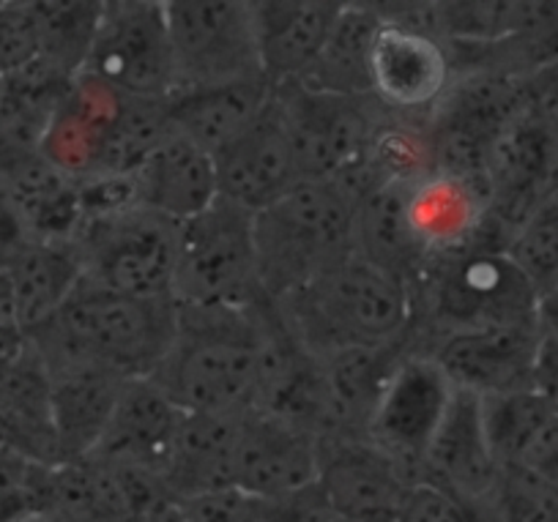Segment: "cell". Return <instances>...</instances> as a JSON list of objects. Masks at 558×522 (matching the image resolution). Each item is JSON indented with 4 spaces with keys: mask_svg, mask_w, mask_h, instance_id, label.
I'll list each match as a JSON object with an SVG mask.
<instances>
[{
    "mask_svg": "<svg viewBox=\"0 0 558 522\" xmlns=\"http://www.w3.org/2000/svg\"><path fill=\"white\" fill-rule=\"evenodd\" d=\"M186 413L151 380H126L90 460L162 478ZM88 460V457H85Z\"/></svg>",
    "mask_w": 558,
    "mask_h": 522,
    "instance_id": "cell-19",
    "label": "cell"
},
{
    "mask_svg": "<svg viewBox=\"0 0 558 522\" xmlns=\"http://www.w3.org/2000/svg\"><path fill=\"white\" fill-rule=\"evenodd\" d=\"M23 331L45 323L83 279V266L69 241H25L3 257Z\"/></svg>",
    "mask_w": 558,
    "mask_h": 522,
    "instance_id": "cell-28",
    "label": "cell"
},
{
    "mask_svg": "<svg viewBox=\"0 0 558 522\" xmlns=\"http://www.w3.org/2000/svg\"><path fill=\"white\" fill-rule=\"evenodd\" d=\"M536 326H539L542 333H547V337H553L558 342V284L539 295V306H536Z\"/></svg>",
    "mask_w": 558,
    "mask_h": 522,
    "instance_id": "cell-40",
    "label": "cell"
},
{
    "mask_svg": "<svg viewBox=\"0 0 558 522\" xmlns=\"http://www.w3.org/2000/svg\"><path fill=\"white\" fill-rule=\"evenodd\" d=\"M490 211L487 181L427 172L408 190V217L430 257L474 246Z\"/></svg>",
    "mask_w": 558,
    "mask_h": 522,
    "instance_id": "cell-23",
    "label": "cell"
},
{
    "mask_svg": "<svg viewBox=\"0 0 558 522\" xmlns=\"http://www.w3.org/2000/svg\"><path fill=\"white\" fill-rule=\"evenodd\" d=\"M257 58L271 85L310 74L342 12V0H250Z\"/></svg>",
    "mask_w": 558,
    "mask_h": 522,
    "instance_id": "cell-20",
    "label": "cell"
},
{
    "mask_svg": "<svg viewBox=\"0 0 558 522\" xmlns=\"http://www.w3.org/2000/svg\"><path fill=\"white\" fill-rule=\"evenodd\" d=\"M83 277L134 299H173L179 224L148 208L123 206L80 219L72 241Z\"/></svg>",
    "mask_w": 558,
    "mask_h": 522,
    "instance_id": "cell-7",
    "label": "cell"
},
{
    "mask_svg": "<svg viewBox=\"0 0 558 522\" xmlns=\"http://www.w3.org/2000/svg\"><path fill=\"white\" fill-rule=\"evenodd\" d=\"M25 348V331L20 326L17 306H14L12 295V282H9V274L0 263V359L14 356Z\"/></svg>",
    "mask_w": 558,
    "mask_h": 522,
    "instance_id": "cell-39",
    "label": "cell"
},
{
    "mask_svg": "<svg viewBox=\"0 0 558 522\" xmlns=\"http://www.w3.org/2000/svg\"><path fill=\"white\" fill-rule=\"evenodd\" d=\"M454 389L447 375L430 356L408 351L391 373L373 418L367 424V438L395 457L413 484L418 482V468L452 405Z\"/></svg>",
    "mask_w": 558,
    "mask_h": 522,
    "instance_id": "cell-13",
    "label": "cell"
},
{
    "mask_svg": "<svg viewBox=\"0 0 558 522\" xmlns=\"http://www.w3.org/2000/svg\"><path fill=\"white\" fill-rule=\"evenodd\" d=\"M397 522H480L474 506L433 484H413Z\"/></svg>",
    "mask_w": 558,
    "mask_h": 522,
    "instance_id": "cell-36",
    "label": "cell"
},
{
    "mask_svg": "<svg viewBox=\"0 0 558 522\" xmlns=\"http://www.w3.org/2000/svg\"><path fill=\"white\" fill-rule=\"evenodd\" d=\"M318 435L266 411L239 413L233 446V489L255 500H279L318 478Z\"/></svg>",
    "mask_w": 558,
    "mask_h": 522,
    "instance_id": "cell-15",
    "label": "cell"
},
{
    "mask_svg": "<svg viewBox=\"0 0 558 522\" xmlns=\"http://www.w3.org/2000/svg\"><path fill=\"white\" fill-rule=\"evenodd\" d=\"M39 31V58L61 77L74 80L88 61L105 3H31Z\"/></svg>",
    "mask_w": 558,
    "mask_h": 522,
    "instance_id": "cell-31",
    "label": "cell"
},
{
    "mask_svg": "<svg viewBox=\"0 0 558 522\" xmlns=\"http://www.w3.org/2000/svg\"><path fill=\"white\" fill-rule=\"evenodd\" d=\"M219 197L260 214L274 206L282 195L302 184L296 154L277 105L274 90L266 110L228 145L214 156Z\"/></svg>",
    "mask_w": 558,
    "mask_h": 522,
    "instance_id": "cell-17",
    "label": "cell"
},
{
    "mask_svg": "<svg viewBox=\"0 0 558 522\" xmlns=\"http://www.w3.org/2000/svg\"><path fill=\"white\" fill-rule=\"evenodd\" d=\"M302 181H335L367 150L384 107L373 96H337L304 83L274 85Z\"/></svg>",
    "mask_w": 558,
    "mask_h": 522,
    "instance_id": "cell-10",
    "label": "cell"
},
{
    "mask_svg": "<svg viewBox=\"0 0 558 522\" xmlns=\"http://www.w3.org/2000/svg\"><path fill=\"white\" fill-rule=\"evenodd\" d=\"M277 323V306L268 299L255 306L179 304L173 344L148 380L184 413L235 416L250 411Z\"/></svg>",
    "mask_w": 558,
    "mask_h": 522,
    "instance_id": "cell-1",
    "label": "cell"
},
{
    "mask_svg": "<svg viewBox=\"0 0 558 522\" xmlns=\"http://www.w3.org/2000/svg\"><path fill=\"white\" fill-rule=\"evenodd\" d=\"M181 522H271V517L266 500L241 495L239 489H219L181 500Z\"/></svg>",
    "mask_w": 558,
    "mask_h": 522,
    "instance_id": "cell-35",
    "label": "cell"
},
{
    "mask_svg": "<svg viewBox=\"0 0 558 522\" xmlns=\"http://www.w3.org/2000/svg\"><path fill=\"white\" fill-rule=\"evenodd\" d=\"M25 465H61L50 375L28 342L14 356L0 359V471Z\"/></svg>",
    "mask_w": 558,
    "mask_h": 522,
    "instance_id": "cell-18",
    "label": "cell"
},
{
    "mask_svg": "<svg viewBox=\"0 0 558 522\" xmlns=\"http://www.w3.org/2000/svg\"><path fill=\"white\" fill-rule=\"evenodd\" d=\"M507 255L536 288L547 293L558 284V190L536 203L514 228Z\"/></svg>",
    "mask_w": 558,
    "mask_h": 522,
    "instance_id": "cell-33",
    "label": "cell"
},
{
    "mask_svg": "<svg viewBox=\"0 0 558 522\" xmlns=\"http://www.w3.org/2000/svg\"><path fill=\"white\" fill-rule=\"evenodd\" d=\"M45 511L61 522H181V500L162 478L90 457L50 468Z\"/></svg>",
    "mask_w": 558,
    "mask_h": 522,
    "instance_id": "cell-11",
    "label": "cell"
},
{
    "mask_svg": "<svg viewBox=\"0 0 558 522\" xmlns=\"http://www.w3.org/2000/svg\"><path fill=\"white\" fill-rule=\"evenodd\" d=\"M274 306L288 333L318 359L384 348L413 331L411 284L359 255L274 301Z\"/></svg>",
    "mask_w": 558,
    "mask_h": 522,
    "instance_id": "cell-3",
    "label": "cell"
},
{
    "mask_svg": "<svg viewBox=\"0 0 558 522\" xmlns=\"http://www.w3.org/2000/svg\"><path fill=\"white\" fill-rule=\"evenodd\" d=\"M501 465L493 457L482 424V400L458 391L427 449L416 484H433L465 503L485 498Z\"/></svg>",
    "mask_w": 558,
    "mask_h": 522,
    "instance_id": "cell-22",
    "label": "cell"
},
{
    "mask_svg": "<svg viewBox=\"0 0 558 522\" xmlns=\"http://www.w3.org/2000/svg\"><path fill=\"white\" fill-rule=\"evenodd\" d=\"M165 14L179 90L263 77L250 0H165Z\"/></svg>",
    "mask_w": 558,
    "mask_h": 522,
    "instance_id": "cell-9",
    "label": "cell"
},
{
    "mask_svg": "<svg viewBox=\"0 0 558 522\" xmlns=\"http://www.w3.org/2000/svg\"><path fill=\"white\" fill-rule=\"evenodd\" d=\"M274 85L266 77L239 80L214 88L179 90L168 99V118L173 132L217 156L228 148L271 99Z\"/></svg>",
    "mask_w": 558,
    "mask_h": 522,
    "instance_id": "cell-24",
    "label": "cell"
},
{
    "mask_svg": "<svg viewBox=\"0 0 558 522\" xmlns=\"http://www.w3.org/2000/svg\"><path fill=\"white\" fill-rule=\"evenodd\" d=\"M318 484L331 514L342 522H397L413 478L367 435L320 438Z\"/></svg>",
    "mask_w": 558,
    "mask_h": 522,
    "instance_id": "cell-12",
    "label": "cell"
},
{
    "mask_svg": "<svg viewBox=\"0 0 558 522\" xmlns=\"http://www.w3.org/2000/svg\"><path fill=\"white\" fill-rule=\"evenodd\" d=\"M373 99L391 116L427 121L454 83L447 45L427 31L380 17L373 45Z\"/></svg>",
    "mask_w": 558,
    "mask_h": 522,
    "instance_id": "cell-14",
    "label": "cell"
},
{
    "mask_svg": "<svg viewBox=\"0 0 558 522\" xmlns=\"http://www.w3.org/2000/svg\"><path fill=\"white\" fill-rule=\"evenodd\" d=\"M260 288L286 299L356 255V203L335 181H302L255 214Z\"/></svg>",
    "mask_w": 558,
    "mask_h": 522,
    "instance_id": "cell-4",
    "label": "cell"
},
{
    "mask_svg": "<svg viewBox=\"0 0 558 522\" xmlns=\"http://www.w3.org/2000/svg\"><path fill=\"white\" fill-rule=\"evenodd\" d=\"M380 28L375 3H345L329 41L310 74L299 83L337 96H373V45Z\"/></svg>",
    "mask_w": 558,
    "mask_h": 522,
    "instance_id": "cell-30",
    "label": "cell"
},
{
    "mask_svg": "<svg viewBox=\"0 0 558 522\" xmlns=\"http://www.w3.org/2000/svg\"><path fill=\"white\" fill-rule=\"evenodd\" d=\"M529 389L539 394L545 402H550L553 408H558V342L542 331L534 353V364H531Z\"/></svg>",
    "mask_w": 558,
    "mask_h": 522,
    "instance_id": "cell-38",
    "label": "cell"
},
{
    "mask_svg": "<svg viewBox=\"0 0 558 522\" xmlns=\"http://www.w3.org/2000/svg\"><path fill=\"white\" fill-rule=\"evenodd\" d=\"M126 380L105 369L72 367L50 375L52 424L63 462L85 460L96 451Z\"/></svg>",
    "mask_w": 558,
    "mask_h": 522,
    "instance_id": "cell-25",
    "label": "cell"
},
{
    "mask_svg": "<svg viewBox=\"0 0 558 522\" xmlns=\"http://www.w3.org/2000/svg\"><path fill=\"white\" fill-rule=\"evenodd\" d=\"M411 348V337H408L402 342L384 344V348H356V351H342L329 359H320L326 378H329L340 433L367 435L375 405H378L395 367Z\"/></svg>",
    "mask_w": 558,
    "mask_h": 522,
    "instance_id": "cell-29",
    "label": "cell"
},
{
    "mask_svg": "<svg viewBox=\"0 0 558 522\" xmlns=\"http://www.w3.org/2000/svg\"><path fill=\"white\" fill-rule=\"evenodd\" d=\"M173 299L192 306H255L266 301L257 271L255 214L217 197L179 224Z\"/></svg>",
    "mask_w": 558,
    "mask_h": 522,
    "instance_id": "cell-6",
    "label": "cell"
},
{
    "mask_svg": "<svg viewBox=\"0 0 558 522\" xmlns=\"http://www.w3.org/2000/svg\"><path fill=\"white\" fill-rule=\"evenodd\" d=\"M411 293V344L476 328L531 326L539 306V293L507 252L480 246L433 257Z\"/></svg>",
    "mask_w": 558,
    "mask_h": 522,
    "instance_id": "cell-5",
    "label": "cell"
},
{
    "mask_svg": "<svg viewBox=\"0 0 558 522\" xmlns=\"http://www.w3.org/2000/svg\"><path fill=\"white\" fill-rule=\"evenodd\" d=\"M20 522H61V520H58L56 514H50V511H34V514H28Z\"/></svg>",
    "mask_w": 558,
    "mask_h": 522,
    "instance_id": "cell-41",
    "label": "cell"
},
{
    "mask_svg": "<svg viewBox=\"0 0 558 522\" xmlns=\"http://www.w3.org/2000/svg\"><path fill=\"white\" fill-rule=\"evenodd\" d=\"M175 323V299H134L83 277L45 323L25 333V342L47 375L90 367L146 380L168 356Z\"/></svg>",
    "mask_w": 558,
    "mask_h": 522,
    "instance_id": "cell-2",
    "label": "cell"
},
{
    "mask_svg": "<svg viewBox=\"0 0 558 522\" xmlns=\"http://www.w3.org/2000/svg\"><path fill=\"white\" fill-rule=\"evenodd\" d=\"M137 206L175 224L190 222L219 197L214 156L170 132L129 175Z\"/></svg>",
    "mask_w": 558,
    "mask_h": 522,
    "instance_id": "cell-21",
    "label": "cell"
},
{
    "mask_svg": "<svg viewBox=\"0 0 558 522\" xmlns=\"http://www.w3.org/2000/svg\"><path fill=\"white\" fill-rule=\"evenodd\" d=\"M556 411L558 408H553L531 389L482 400V424H485L487 444L498 465H518L531 440L539 435V429L550 422Z\"/></svg>",
    "mask_w": 558,
    "mask_h": 522,
    "instance_id": "cell-32",
    "label": "cell"
},
{
    "mask_svg": "<svg viewBox=\"0 0 558 522\" xmlns=\"http://www.w3.org/2000/svg\"><path fill=\"white\" fill-rule=\"evenodd\" d=\"M413 184V181H411ZM411 184H384L356 206V255L378 266L380 271L416 284L433 257L418 244L408 217Z\"/></svg>",
    "mask_w": 558,
    "mask_h": 522,
    "instance_id": "cell-26",
    "label": "cell"
},
{
    "mask_svg": "<svg viewBox=\"0 0 558 522\" xmlns=\"http://www.w3.org/2000/svg\"><path fill=\"white\" fill-rule=\"evenodd\" d=\"M85 77L132 99L168 101L179 90L165 0H105Z\"/></svg>",
    "mask_w": 558,
    "mask_h": 522,
    "instance_id": "cell-8",
    "label": "cell"
},
{
    "mask_svg": "<svg viewBox=\"0 0 558 522\" xmlns=\"http://www.w3.org/2000/svg\"><path fill=\"white\" fill-rule=\"evenodd\" d=\"M39 61V31L31 3H0V77Z\"/></svg>",
    "mask_w": 558,
    "mask_h": 522,
    "instance_id": "cell-34",
    "label": "cell"
},
{
    "mask_svg": "<svg viewBox=\"0 0 558 522\" xmlns=\"http://www.w3.org/2000/svg\"><path fill=\"white\" fill-rule=\"evenodd\" d=\"M235 416L186 413L162 482L179 500L233 489Z\"/></svg>",
    "mask_w": 558,
    "mask_h": 522,
    "instance_id": "cell-27",
    "label": "cell"
},
{
    "mask_svg": "<svg viewBox=\"0 0 558 522\" xmlns=\"http://www.w3.org/2000/svg\"><path fill=\"white\" fill-rule=\"evenodd\" d=\"M536 344L539 326L531 323L444 333L413 344V351L430 356L458 391L487 400L529 389Z\"/></svg>",
    "mask_w": 558,
    "mask_h": 522,
    "instance_id": "cell-16",
    "label": "cell"
},
{
    "mask_svg": "<svg viewBox=\"0 0 558 522\" xmlns=\"http://www.w3.org/2000/svg\"><path fill=\"white\" fill-rule=\"evenodd\" d=\"M520 468H525L529 473L539 476L542 482L550 484L553 489H558V411L553 413L550 422L539 429L531 446L525 449V454L520 457Z\"/></svg>",
    "mask_w": 558,
    "mask_h": 522,
    "instance_id": "cell-37",
    "label": "cell"
}]
</instances>
